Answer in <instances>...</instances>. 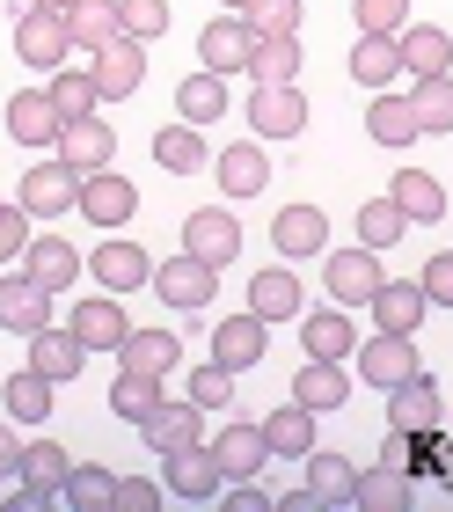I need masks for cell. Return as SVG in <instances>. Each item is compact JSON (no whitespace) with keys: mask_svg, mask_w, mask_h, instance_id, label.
I'll return each mask as SVG.
<instances>
[{"mask_svg":"<svg viewBox=\"0 0 453 512\" xmlns=\"http://www.w3.org/2000/svg\"><path fill=\"white\" fill-rule=\"evenodd\" d=\"M147 286L161 293V308H176V315H198V308H212V293H220V271L212 264H198V256H169V264H154L147 271Z\"/></svg>","mask_w":453,"mask_h":512,"instance_id":"1","label":"cell"},{"mask_svg":"<svg viewBox=\"0 0 453 512\" xmlns=\"http://www.w3.org/2000/svg\"><path fill=\"white\" fill-rule=\"evenodd\" d=\"M322 278H329V300H337V308H366L388 271H380V249L351 242V249H322Z\"/></svg>","mask_w":453,"mask_h":512,"instance_id":"2","label":"cell"},{"mask_svg":"<svg viewBox=\"0 0 453 512\" xmlns=\"http://www.w3.org/2000/svg\"><path fill=\"white\" fill-rule=\"evenodd\" d=\"M183 249L212 271L242 264V220H234L227 205H198V213H183Z\"/></svg>","mask_w":453,"mask_h":512,"instance_id":"3","label":"cell"},{"mask_svg":"<svg viewBox=\"0 0 453 512\" xmlns=\"http://www.w3.org/2000/svg\"><path fill=\"white\" fill-rule=\"evenodd\" d=\"M88 74H95V96H103V103L139 96V81H147V44L117 30V37L103 44V52H88Z\"/></svg>","mask_w":453,"mask_h":512,"instance_id":"4","label":"cell"},{"mask_svg":"<svg viewBox=\"0 0 453 512\" xmlns=\"http://www.w3.org/2000/svg\"><path fill=\"white\" fill-rule=\"evenodd\" d=\"M74 213L95 220L103 235H117L132 213H139V191H132V176H117V169H88L81 176V198H74Z\"/></svg>","mask_w":453,"mask_h":512,"instance_id":"5","label":"cell"},{"mask_svg":"<svg viewBox=\"0 0 453 512\" xmlns=\"http://www.w3.org/2000/svg\"><path fill=\"white\" fill-rule=\"evenodd\" d=\"M66 447L59 439H22V461H15V505H52L59 483H66Z\"/></svg>","mask_w":453,"mask_h":512,"instance_id":"6","label":"cell"},{"mask_svg":"<svg viewBox=\"0 0 453 512\" xmlns=\"http://www.w3.org/2000/svg\"><path fill=\"white\" fill-rule=\"evenodd\" d=\"M66 52H74L66 15L59 8H22V22H15V59L37 66V74H52V66H66Z\"/></svg>","mask_w":453,"mask_h":512,"instance_id":"7","label":"cell"},{"mask_svg":"<svg viewBox=\"0 0 453 512\" xmlns=\"http://www.w3.org/2000/svg\"><path fill=\"white\" fill-rule=\"evenodd\" d=\"M161 491L183 498V505L220 498V461H212L205 439H198V447H169V454H161Z\"/></svg>","mask_w":453,"mask_h":512,"instance_id":"8","label":"cell"},{"mask_svg":"<svg viewBox=\"0 0 453 512\" xmlns=\"http://www.w3.org/2000/svg\"><path fill=\"white\" fill-rule=\"evenodd\" d=\"M44 322H52V293H44L22 264H0V330L30 337V330H44Z\"/></svg>","mask_w":453,"mask_h":512,"instance_id":"9","label":"cell"},{"mask_svg":"<svg viewBox=\"0 0 453 512\" xmlns=\"http://www.w3.org/2000/svg\"><path fill=\"white\" fill-rule=\"evenodd\" d=\"M249 132L264 139H300L307 132V96H300V81H278V88H256L249 96Z\"/></svg>","mask_w":453,"mask_h":512,"instance_id":"10","label":"cell"},{"mask_svg":"<svg viewBox=\"0 0 453 512\" xmlns=\"http://www.w3.org/2000/svg\"><path fill=\"white\" fill-rule=\"evenodd\" d=\"M249 44H256V30H249V15H212L205 30H198V59H205V74H220V81H234L249 66Z\"/></svg>","mask_w":453,"mask_h":512,"instance_id":"11","label":"cell"},{"mask_svg":"<svg viewBox=\"0 0 453 512\" xmlns=\"http://www.w3.org/2000/svg\"><path fill=\"white\" fill-rule=\"evenodd\" d=\"M74 198H81V176L66 169V161H30V176H22V213H37V220H59V213H74Z\"/></svg>","mask_w":453,"mask_h":512,"instance_id":"12","label":"cell"},{"mask_svg":"<svg viewBox=\"0 0 453 512\" xmlns=\"http://www.w3.org/2000/svg\"><path fill=\"white\" fill-rule=\"evenodd\" d=\"M439 425H446V403H439V381L424 366L388 388V432H439Z\"/></svg>","mask_w":453,"mask_h":512,"instance_id":"13","label":"cell"},{"mask_svg":"<svg viewBox=\"0 0 453 512\" xmlns=\"http://www.w3.org/2000/svg\"><path fill=\"white\" fill-rule=\"evenodd\" d=\"M271 242H278L285 264H307V256L329 249V213H322V205H307V198H293V205L271 220Z\"/></svg>","mask_w":453,"mask_h":512,"instance_id":"14","label":"cell"},{"mask_svg":"<svg viewBox=\"0 0 453 512\" xmlns=\"http://www.w3.org/2000/svg\"><path fill=\"white\" fill-rule=\"evenodd\" d=\"M351 359H359V381H366V388H395V381H410V374H417V337L373 330Z\"/></svg>","mask_w":453,"mask_h":512,"instance_id":"15","label":"cell"},{"mask_svg":"<svg viewBox=\"0 0 453 512\" xmlns=\"http://www.w3.org/2000/svg\"><path fill=\"white\" fill-rule=\"evenodd\" d=\"M264 344H271V322H264V315H249V308L212 322V359H220L227 374H249V366L264 359Z\"/></svg>","mask_w":453,"mask_h":512,"instance_id":"16","label":"cell"},{"mask_svg":"<svg viewBox=\"0 0 453 512\" xmlns=\"http://www.w3.org/2000/svg\"><path fill=\"white\" fill-rule=\"evenodd\" d=\"M52 154H59L74 176H88V169H110V154H117V132H110V125L88 110V118H66V125H59Z\"/></svg>","mask_w":453,"mask_h":512,"instance_id":"17","label":"cell"},{"mask_svg":"<svg viewBox=\"0 0 453 512\" xmlns=\"http://www.w3.org/2000/svg\"><path fill=\"white\" fill-rule=\"evenodd\" d=\"M147 271H154V256L139 249V242H125V235H110L103 249L88 256V278H95V286H103V293H117V300L147 286Z\"/></svg>","mask_w":453,"mask_h":512,"instance_id":"18","label":"cell"},{"mask_svg":"<svg viewBox=\"0 0 453 512\" xmlns=\"http://www.w3.org/2000/svg\"><path fill=\"white\" fill-rule=\"evenodd\" d=\"M15 264L30 271L44 293H66V286H74V278L88 271V256H81L74 242H66V235H30V249H22Z\"/></svg>","mask_w":453,"mask_h":512,"instance_id":"19","label":"cell"},{"mask_svg":"<svg viewBox=\"0 0 453 512\" xmlns=\"http://www.w3.org/2000/svg\"><path fill=\"white\" fill-rule=\"evenodd\" d=\"M373 308V330H395V337H417L424 315H432V300H424L417 278H380V293L366 300Z\"/></svg>","mask_w":453,"mask_h":512,"instance_id":"20","label":"cell"},{"mask_svg":"<svg viewBox=\"0 0 453 512\" xmlns=\"http://www.w3.org/2000/svg\"><path fill=\"white\" fill-rule=\"evenodd\" d=\"M212 176H220V191L227 198H256V191H264V183H271V154H264V139H234V147H220V154H212Z\"/></svg>","mask_w":453,"mask_h":512,"instance_id":"21","label":"cell"},{"mask_svg":"<svg viewBox=\"0 0 453 512\" xmlns=\"http://www.w3.org/2000/svg\"><path fill=\"white\" fill-rule=\"evenodd\" d=\"M66 330H74L88 352H117V344L132 337V315H125V300H117V293H95V300H81V308L66 315Z\"/></svg>","mask_w":453,"mask_h":512,"instance_id":"22","label":"cell"},{"mask_svg":"<svg viewBox=\"0 0 453 512\" xmlns=\"http://www.w3.org/2000/svg\"><path fill=\"white\" fill-rule=\"evenodd\" d=\"M139 432H147V447H154V454H169V447H198V439H205V410L190 403V395H161L154 417H147Z\"/></svg>","mask_w":453,"mask_h":512,"instance_id":"23","label":"cell"},{"mask_svg":"<svg viewBox=\"0 0 453 512\" xmlns=\"http://www.w3.org/2000/svg\"><path fill=\"white\" fill-rule=\"evenodd\" d=\"M22 344H30V366H37V374L52 381V388H66V381H74L81 366H88V344H81L74 330H52V322H44V330H30Z\"/></svg>","mask_w":453,"mask_h":512,"instance_id":"24","label":"cell"},{"mask_svg":"<svg viewBox=\"0 0 453 512\" xmlns=\"http://www.w3.org/2000/svg\"><path fill=\"white\" fill-rule=\"evenodd\" d=\"M395 44H402V74H410V81L453 74V37H446V30H432V22H402Z\"/></svg>","mask_w":453,"mask_h":512,"instance_id":"25","label":"cell"},{"mask_svg":"<svg viewBox=\"0 0 453 512\" xmlns=\"http://www.w3.org/2000/svg\"><path fill=\"white\" fill-rule=\"evenodd\" d=\"M212 461H220V483H234V476H264V461H271V447H264V425H249V417H234V425L212 439Z\"/></svg>","mask_w":453,"mask_h":512,"instance_id":"26","label":"cell"},{"mask_svg":"<svg viewBox=\"0 0 453 512\" xmlns=\"http://www.w3.org/2000/svg\"><path fill=\"white\" fill-rule=\"evenodd\" d=\"M8 139L15 147H52L59 139V103L44 88H15L8 96Z\"/></svg>","mask_w":453,"mask_h":512,"instance_id":"27","label":"cell"},{"mask_svg":"<svg viewBox=\"0 0 453 512\" xmlns=\"http://www.w3.org/2000/svg\"><path fill=\"white\" fill-rule=\"evenodd\" d=\"M293 403L300 410H344L351 403V374H344V359H307L300 374H293Z\"/></svg>","mask_w":453,"mask_h":512,"instance_id":"28","label":"cell"},{"mask_svg":"<svg viewBox=\"0 0 453 512\" xmlns=\"http://www.w3.org/2000/svg\"><path fill=\"white\" fill-rule=\"evenodd\" d=\"M300 352H307V359H351V352H359L351 315H344V308H315V315L300 308Z\"/></svg>","mask_w":453,"mask_h":512,"instance_id":"29","label":"cell"},{"mask_svg":"<svg viewBox=\"0 0 453 512\" xmlns=\"http://www.w3.org/2000/svg\"><path fill=\"white\" fill-rule=\"evenodd\" d=\"M176 359H183L176 330H139V322H132V337L117 344V366H132V374H154V381H169Z\"/></svg>","mask_w":453,"mask_h":512,"instance_id":"30","label":"cell"},{"mask_svg":"<svg viewBox=\"0 0 453 512\" xmlns=\"http://www.w3.org/2000/svg\"><path fill=\"white\" fill-rule=\"evenodd\" d=\"M249 315L264 322H300V271H249Z\"/></svg>","mask_w":453,"mask_h":512,"instance_id":"31","label":"cell"},{"mask_svg":"<svg viewBox=\"0 0 453 512\" xmlns=\"http://www.w3.org/2000/svg\"><path fill=\"white\" fill-rule=\"evenodd\" d=\"M351 476H359V469H351L344 454H329V447H315L300 461V491L315 505H351Z\"/></svg>","mask_w":453,"mask_h":512,"instance_id":"32","label":"cell"},{"mask_svg":"<svg viewBox=\"0 0 453 512\" xmlns=\"http://www.w3.org/2000/svg\"><path fill=\"white\" fill-rule=\"evenodd\" d=\"M264 447H271L278 461H307V454H315V410H300V403L271 410V417H264Z\"/></svg>","mask_w":453,"mask_h":512,"instance_id":"33","label":"cell"},{"mask_svg":"<svg viewBox=\"0 0 453 512\" xmlns=\"http://www.w3.org/2000/svg\"><path fill=\"white\" fill-rule=\"evenodd\" d=\"M388 198L410 213V227H432V220H446V183L439 176H424V169H402L395 183H388Z\"/></svg>","mask_w":453,"mask_h":512,"instance_id":"34","label":"cell"},{"mask_svg":"<svg viewBox=\"0 0 453 512\" xmlns=\"http://www.w3.org/2000/svg\"><path fill=\"white\" fill-rule=\"evenodd\" d=\"M366 132L380 139V147H417V110H410V96H388V88H373Z\"/></svg>","mask_w":453,"mask_h":512,"instance_id":"35","label":"cell"},{"mask_svg":"<svg viewBox=\"0 0 453 512\" xmlns=\"http://www.w3.org/2000/svg\"><path fill=\"white\" fill-rule=\"evenodd\" d=\"M242 74L256 88H278V81H300V37H256L249 44V66Z\"/></svg>","mask_w":453,"mask_h":512,"instance_id":"36","label":"cell"},{"mask_svg":"<svg viewBox=\"0 0 453 512\" xmlns=\"http://www.w3.org/2000/svg\"><path fill=\"white\" fill-rule=\"evenodd\" d=\"M351 81L359 88H395L402 81V44L395 37H359L351 44Z\"/></svg>","mask_w":453,"mask_h":512,"instance_id":"37","label":"cell"},{"mask_svg":"<svg viewBox=\"0 0 453 512\" xmlns=\"http://www.w3.org/2000/svg\"><path fill=\"white\" fill-rule=\"evenodd\" d=\"M154 161H161V169H169V176H198L205 169V161H212V147H205V139H198V125H161L154 132Z\"/></svg>","mask_w":453,"mask_h":512,"instance_id":"38","label":"cell"},{"mask_svg":"<svg viewBox=\"0 0 453 512\" xmlns=\"http://www.w3.org/2000/svg\"><path fill=\"white\" fill-rule=\"evenodd\" d=\"M117 30H125V22H117V0H74V8H66V37H74L81 52H103Z\"/></svg>","mask_w":453,"mask_h":512,"instance_id":"39","label":"cell"},{"mask_svg":"<svg viewBox=\"0 0 453 512\" xmlns=\"http://www.w3.org/2000/svg\"><path fill=\"white\" fill-rule=\"evenodd\" d=\"M176 110H183V125H212V118H227V81L198 66L190 81H176Z\"/></svg>","mask_w":453,"mask_h":512,"instance_id":"40","label":"cell"},{"mask_svg":"<svg viewBox=\"0 0 453 512\" xmlns=\"http://www.w3.org/2000/svg\"><path fill=\"white\" fill-rule=\"evenodd\" d=\"M161 395H169V388H161L154 374H132V366H117V381H110V410L125 417V425H147Z\"/></svg>","mask_w":453,"mask_h":512,"instance_id":"41","label":"cell"},{"mask_svg":"<svg viewBox=\"0 0 453 512\" xmlns=\"http://www.w3.org/2000/svg\"><path fill=\"white\" fill-rule=\"evenodd\" d=\"M351 505L402 512V505H410V476H402V469H388V461H380V469H359V476H351Z\"/></svg>","mask_w":453,"mask_h":512,"instance_id":"42","label":"cell"},{"mask_svg":"<svg viewBox=\"0 0 453 512\" xmlns=\"http://www.w3.org/2000/svg\"><path fill=\"white\" fill-rule=\"evenodd\" d=\"M44 96L59 103V125H66V118H88V110L103 103V96H95V74H88V66H52Z\"/></svg>","mask_w":453,"mask_h":512,"instance_id":"43","label":"cell"},{"mask_svg":"<svg viewBox=\"0 0 453 512\" xmlns=\"http://www.w3.org/2000/svg\"><path fill=\"white\" fill-rule=\"evenodd\" d=\"M8 417L15 425H44V417H52V381L37 374V366H22V374H8Z\"/></svg>","mask_w":453,"mask_h":512,"instance_id":"44","label":"cell"},{"mask_svg":"<svg viewBox=\"0 0 453 512\" xmlns=\"http://www.w3.org/2000/svg\"><path fill=\"white\" fill-rule=\"evenodd\" d=\"M402 235H410V213H402L395 198H366L359 205V242L366 249H395Z\"/></svg>","mask_w":453,"mask_h":512,"instance_id":"45","label":"cell"},{"mask_svg":"<svg viewBox=\"0 0 453 512\" xmlns=\"http://www.w3.org/2000/svg\"><path fill=\"white\" fill-rule=\"evenodd\" d=\"M117 498V476L110 469H95V461H74V469H66V483H59V505H110Z\"/></svg>","mask_w":453,"mask_h":512,"instance_id":"46","label":"cell"},{"mask_svg":"<svg viewBox=\"0 0 453 512\" xmlns=\"http://www.w3.org/2000/svg\"><path fill=\"white\" fill-rule=\"evenodd\" d=\"M417 132H453V74H432V81H417Z\"/></svg>","mask_w":453,"mask_h":512,"instance_id":"47","label":"cell"},{"mask_svg":"<svg viewBox=\"0 0 453 512\" xmlns=\"http://www.w3.org/2000/svg\"><path fill=\"white\" fill-rule=\"evenodd\" d=\"M234 381H242V374H227L220 359H205L198 374H183V388H190V403H198V410H227L234 403Z\"/></svg>","mask_w":453,"mask_h":512,"instance_id":"48","label":"cell"},{"mask_svg":"<svg viewBox=\"0 0 453 512\" xmlns=\"http://www.w3.org/2000/svg\"><path fill=\"white\" fill-rule=\"evenodd\" d=\"M117 22H125V37L154 44V37H169V0H117Z\"/></svg>","mask_w":453,"mask_h":512,"instance_id":"49","label":"cell"},{"mask_svg":"<svg viewBox=\"0 0 453 512\" xmlns=\"http://www.w3.org/2000/svg\"><path fill=\"white\" fill-rule=\"evenodd\" d=\"M351 22H359V37H395L410 22V0H351Z\"/></svg>","mask_w":453,"mask_h":512,"instance_id":"50","label":"cell"},{"mask_svg":"<svg viewBox=\"0 0 453 512\" xmlns=\"http://www.w3.org/2000/svg\"><path fill=\"white\" fill-rule=\"evenodd\" d=\"M242 15L256 37H300V0H249Z\"/></svg>","mask_w":453,"mask_h":512,"instance_id":"51","label":"cell"},{"mask_svg":"<svg viewBox=\"0 0 453 512\" xmlns=\"http://www.w3.org/2000/svg\"><path fill=\"white\" fill-rule=\"evenodd\" d=\"M417 286H424V300H432V308H453V249H439V256H424Z\"/></svg>","mask_w":453,"mask_h":512,"instance_id":"52","label":"cell"},{"mask_svg":"<svg viewBox=\"0 0 453 512\" xmlns=\"http://www.w3.org/2000/svg\"><path fill=\"white\" fill-rule=\"evenodd\" d=\"M161 498H169V491H161V476H117V498H110V505H125V512H154Z\"/></svg>","mask_w":453,"mask_h":512,"instance_id":"53","label":"cell"},{"mask_svg":"<svg viewBox=\"0 0 453 512\" xmlns=\"http://www.w3.org/2000/svg\"><path fill=\"white\" fill-rule=\"evenodd\" d=\"M22 249H30V213H22V205H0V264H15Z\"/></svg>","mask_w":453,"mask_h":512,"instance_id":"54","label":"cell"},{"mask_svg":"<svg viewBox=\"0 0 453 512\" xmlns=\"http://www.w3.org/2000/svg\"><path fill=\"white\" fill-rule=\"evenodd\" d=\"M220 491H227V505H234V512H264V505H278L256 476H234V483H220Z\"/></svg>","mask_w":453,"mask_h":512,"instance_id":"55","label":"cell"},{"mask_svg":"<svg viewBox=\"0 0 453 512\" xmlns=\"http://www.w3.org/2000/svg\"><path fill=\"white\" fill-rule=\"evenodd\" d=\"M15 461H22V439H15V417L0 425V476H15Z\"/></svg>","mask_w":453,"mask_h":512,"instance_id":"56","label":"cell"},{"mask_svg":"<svg viewBox=\"0 0 453 512\" xmlns=\"http://www.w3.org/2000/svg\"><path fill=\"white\" fill-rule=\"evenodd\" d=\"M22 8H59V15H66V8H74V0H22Z\"/></svg>","mask_w":453,"mask_h":512,"instance_id":"57","label":"cell"},{"mask_svg":"<svg viewBox=\"0 0 453 512\" xmlns=\"http://www.w3.org/2000/svg\"><path fill=\"white\" fill-rule=\"evenodd\" d=\"M220 8H234V15H242V8H249V0H220Z\"/></svg>","mask_w":453,"mask_h":512,"instance_id":"58","label":"cell"},{"mask_svg":"<svg viewBox=\"0 0 453 512\" xmlns=\"http://www.w3.org/2000/svg\"><path fill=\"white\" fill-rule=\"evenodd\" d=\"M446 425H453V410H446Z\"/></svg>","mask_w":453,"mask_h":512,"instance_id":"59","label":"cell"}]
</instances>
